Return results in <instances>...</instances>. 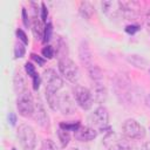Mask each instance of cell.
<instances>
[{
    "instance_id": "cell-25",
    "label": "cell",
    "mask_w": 150,
    "mask_h": 150,
    "mask_svg": "<svg viewBox=\"0 0 150 150\" xmlns=\"http://www.w3.org/2000/svg\"><path fill=\"white\" fill-rule=\"evenodd\" d=\"M53 36V25L50 22L46 23L45 32H43V42H48Z\"/></svg>"
},
{
    "instance_id": "cell-4",
    "label": "cell",
    "mask_w": 150,
    "mask_h": 150,
    "mask_svg": "<svg viewBox=\"0 0 150 150\" xmlns=\"http://www.w3.org/2000/svg\"><path fill=\"white\" fill-rule=\"evenodd\" d=\"M34 104L35 101L33 100V96L28 89L22 91L21 94L18 95L16 100V107L19 110V114L23 117H30L34 111Z\"/></svg>"
},
{
    "instance_id": "cell-33",
    "label": "cell",
    "mask_w": 150,
    "mask_h": 150,
    "mask_svg": "<svg viewBox=\"0 0 150 150\" xmlns=\"http://www.w3.org/2000/svg\"><path fill=\"white\" fill-rule=\"evenodd\" d=\"M22 22L26 27L29 26V19H28V15H27V11L26 8H22Z\"/></svg>"
},
{
    "instance_id": "cell-11",
    "label": "cell",
    "mask_w": 150,
    "mask_h": 150,
    "mask_svg": "<svg viewBox=\"0 0 150 150\" xmlns=\"http://www.w3.org/2000/svg\"><path fill=\"white\" fill-rule=\"evenodd\" d=\"M32 117L34 118V121L41 125L42 128H48L49 127V117L47 115V111L41 102V100H36L35 101V104H34V111H33V115Z\"/></svg>"
},
{
    "instance_id": "cell-36",
    "label": "cell",
    "mask_w": 150,
    "mask_h": 150,
    "mask_svg": "<svg viewBox=\"0 0 150 150\" xmlns=\"http://www.w3.org/2000/svg\"><path fill=\"white\" fill-rule=\"evenodd\" d=\"M8 120H9V122H11V124L12 125H15V123H16V116H15V114L14 112H9V115H8Z\"/></svg>"
},
{
    "instance_id": "cell-7",
    "label": "cell",
    "mask_w": 150,
    "mask_h": 150,
    "mask_svg": "<svg viewBox=\"0 0 150 150\" xmlns=\"http://www.w3.org/2000/svg\"><path fill=\"white\" fill-rule=\"evenodd\" d=\"M122 130H123V135L127 136L129 139H141L145 136L144 127L132 118L124 121L122 125Z\"/></svg>"
},
{
    "instance_id": "cell-14",
    "label": "cell",
    "mask_w": 150,
    "mask_h": 150,
    "mask_svg": "<svg viewBox=\"0 0 150 150\" xmlns=\"http://www.w3.org/2000/svg\"><path fill=\"white\" fill-rule=\"evenodd\" d=\"M90 91L93 94L94 101H96L97 103H103L107 100V90L102 84V82H94L93 89Z\"/></svg>"
},
{
    "instance_id": "cell-17",
    "label": "cell",
    "mask_w": 150,
    "mask_h": 150,
    "mask_svg": "<svg viewBox=\"0 0 150 150\" xmlns=\"http://www.w3.org/2000/svg\"><path fill=\"white\" fill-rule=\"evenodd\" d=\"M32 30H33V34H34L35 39H41V38H43L45 26H43V25H42V22L36 18V15H34V18H33Z\"/></svg>"
},
{
    "instance_id": "cell-16",
    "label": "cell",
    "mask_w": 150,
    "mask_h": 150,
    "mask_svg": "<svg viewBox=\"0 0 150 150\" xmlns=\"http://www.w3.org/2000/svg\"><path fill=\"white\" fill-rule=\"evenodd\" d=\"M13 84H14V90L18 95L27 89L26 88V80H25V76L22 75L21 70H16L14 79H13Z\"/></svg>"
},
{
    "instance_id": "cell-9",
    "label": "cell",
    "mask_w": 150,
    "mask_h": 150,
    "mask_svg": "<svg viewBox=\"0 0 150 150\" xmlns=\"http://www.w3.org/2000/svg\"><path fill=\"white\" fill-rule=\"evenodd\" d=\"M121 16L127 20H134L138 16L141 6L136 1H120Z\"/></svg>"
},
{
    "instance_id": "cell-20",
    "label": "cell",
    "mask_w": 150,
    "mask_h": 150,
    "mask_svg": "<svg viewBox=\"0 0 150 150\" xmlns=\"http://www.w3.org/2000/svg\"><path fill=\"white\" fill-rule=\"evenodd\" d=\"M80 13L86 19H90L93 13H94V8H93V6L89 2H81V5H80Z\"/></svg>"
},
{
    "instance_id": "cell-38",
    "label": "cell",
    "mask_w": 150,
    "mask_h": 150,
    "mask_svg": "<svg viewBox=\"0 0 150 150\" xmlns=\"http://www.w3.org/2000/svg\"><path fill=\"white\" fill-rule=\"evenodd\" d=\"M145 23H146V27H148V29L150 30V14L146 16V20H145Z\"/></svg>"
},
{
    "instance_id": "cell-5",
    "label": "cell",
    "mask_w": 150,
    "mask_h": 150,
    "mask_svg": "<svg viewBox=\"0 0 150 150\" xmlns=\"http://www.w3.org/2000/svg\"><path fill=\"white\" fill-rule=\"evenodd\" d=\"M59 70L63 75V77L66 80H68L69 82L76 83L79 81V79H80L79 67L68 57L59 60Z\"/></svg>"
},
{
    "instance_id": "cell-27",
    "label": "cell",
    "mask_w": 150,
    "mask_h": 150,
    "mask_svg": "<svg viewBox=\"0 0 150 150\" xmlns=\"http://www.w3.org/2000/svg\"><path fill=\"white\" fill-rule=\"evenodd\" d=\"M42 55L46 57V59H53L54 57V54H55V49H54V47L53 46H50V45H47L46 47H43L42 48Z\"/></svg>"
},
{
    "instance_id": "cell-12",
    "label": "cell",
    "mask_w": 150,
    "mask_h": 150,
    "mask_svg": "<svg viewBox=\"0 0 150 150\" xmlns=\"http://www.w3.org/2000/svg\"><path fill=\"white\" fill-rule=\"evenodd\" d=\"M103 13L111 20L117 19L121 16V9H120V1H103L101 4Z\"/></svg>"
},
{
    "instance_id": "cell-29",
    "label": "cell",
    "mask_w": 150,
    "mask_h": 150,
    "mask_svg": "<svg viewBox=\"0 0 150 150\" xmlns=\"http://www.w3.org/2000/svg\"><path fill=\"white\" fill-rule=\"evenodd\" d=\"M16 36L23 45H28V38L22 29H16Z\"/></svg>"
},
{
    "instance_id": "cell-28",
    "label": "cell",
    "mask_w": 150,
    "mask_h": 150,
    "mask_svg": "<svg viewBox=\"0 0 150 150\" xmlns=\"http://www.w3.org/2000/svg\"><path fill=\"white\" fill-rule=\"evenodd\" d=\"M26 53V49H25V46L22 43H15V47H14V55L16 59H20L25 55Z\"/></svg>"
},
{
    "instance_id": "cell-35",
    "label": "cell",
    "mask_w": 150,
    "mask_h": 150,
    "mask_svg": "<svg viewBox=\"0 0 150 150\" xmlns=\"http://www.w3.org/2000/svg\"><path fill=\"white\" fill-rule=\"evenodd\" d=\"M32 59L39 64V66H43V63H45V60L43 59H41L39 55H35V54H32Z\"/></svg>"
},
{
    "instance_id": "cell-8",
    "label": "cell",
    "mask_w": 150,
    "mask_h": 150,
    "mask_svg": "<svg viewBox=\"0 0 150 150\" xmlns=\"http://www.w3.org/2000/svg\"><path fill=\"white\" fill-rule=\"evenodd\" d=\"M42 80L46 84V89L57 91L63 86V80L54 69H47L42 74Z\"/></svg>"
},
{
    "instance_id": "cell-37",
    "label": "cell",
    "mask_w": 150,
    "mask_h": 150,
    "mask_svg": "<svg viewBox=\"0 0 150 150\" xmlns=\"http://www.w3.org/2000/svg\"><path fill=\"white\" fill-rule=\"evenodd\" d=\"M141 150H150V142H146V143H144V144L142 145Z\"/></svg>"
},
{
    "instance_id": "cell-39",
    "label": "cell",
    "mask_w": 150,
    "mask_h": 150,
    "mask_svg": "<svg viewBox=\"0 0 150 150\" xmlns=\"http://www.w3.org/2000/svg\"><path fill=\"white\" fill-rule=\"evenodd\" d=\"M146 104H148V105L150 107V94H149V95L146 96Z\"/></svg>"
},
{
    "instance_id": "cell-1",
    "label": "cell",
    "mask_w": 150,
    "mask_h": 150,
    "mask_svg": "<svg viewBox=\"0 0 150 150\" xmlns=\"http://www.w3.org/2000/svg\"><path fill=\"white\" fill-rule=\"evenodd\" d=\"M103 144L108 150H132L129 138L116 131H108L103 137Z\"/></svg>"
},
{
    "instance_id": "cell-19",
    "label": "cell",
    "mask_w": 150,
    "mask_h": 150,
    "mask_svg": "<svg viewBox=\"0 0 150 150\" xmlns=\"http://www.w3.org/2000/svg\"><path fill=\"white\" fill-rule=\"evenodd\" d=\"M87 69H88V73H89L90 77H91V80L94 82H101L102 81V71L97 66L93 64Z\"/></svg>"
},
{
    "instance_id": "cell-6",
    "label": "cell",
    "mask_w": 150,
    "mask_h": 150,
    "mask_svg": "<svg viewBox=\"0 0 150 150\" xmlns=\"http://www.w3.org/2000/svg\"><path fill=\"white\" fill-rule=\"evenodd\" d=\"M73 94H74L75 102L83 110H88L93 107L94 97H93L91 91L88 88H86L83 86H75L73 89Z\"/></svg>"
},
{
    "instance_id": "cell-34",
    "label": "cell",
    "mask_w": 150,
    "mask_h": 150,
    "mask_svg": "<svg viewBox=\"0 0 150 150\" xmlns=\"http://www.w3.org/2000/svg\"><path fill=\"white\" fill-rule=\"evenodd\" d=\"M32 80H33V88H34V90H38V89H39V87H40V82H41V80H40L39 75L36 74Z\"/></svg>"
},
{
    "instance_id": "cell-23",
    "label": "cell",
    "mask_w": 150,
    "mask_h": 150,
    "mask_svg": "<svg viewBox=\"0 0 150 150\" xmlns=\"http://www.w3.org/2000/svg\"><path fill=\"white\" fill-rule=\"evenodd\" d=\"M40 150H59V146L56 145V143L53 139H43L41 143V148Z\"/></svg>"
},
{
    "instance_id": "cell-22",
    "label": "cell",
    "mask_w": 150,
    "mask_h": 150,
    "mask_svg": "<svg viewBox=\"0 0 150 150\" xmlns=\"http://www.w3.org/2000/svg\"><path fill=\"white\" fill-rule=\"evenodd\" d=\"M57 137H59V141L61 143V146L62 148H66L68 144H69V141H70V135H69V131L67 130H63V129H59L57 130Z\"/></svg>"
},
{
    "instance_id": "cell-32",
    "label": "cell",
    "mask_w": 150,
    "mask_h": 150,
    "mask_svg": "<svg viewBox=\"0 0 150 150\" xmlns=\"http://www.w3.org/2000/svg\"><path fill=\"white\" fill-rule=\"evenodd\" d=\"M47 16H48V9L46 7L45 4H41V20L42 21H46L47 20Z\"/></svg>"
},
{
    "instance_id": "cell-10",
    "label": "cell",
    "mask_w": 150,
    "mask_h": 150,
    "mask_svg": "<svg viewBox=\"0 0 150 150\" xmlns=\"http://www.w3.org/2000/svg\"><path fill=\"white\" fill-rule=\"evenodd\" d=\"M57 110H60L63 115H73L76 111L75 101L73 100V97L69 94H67V93L59 94Z\"/></svg>"
},
{
    "instance_id": "cell-24",
    "label": "cell",
    "mask_w": 150,
    "mask_h": 150,
    "mask_svg": "<svg viewBox=\"0 0 150 150\" xmlns=\"http://www.w3.org/2000/svg\"><path fill=\"white\" fill-rule=\"evenodd\" d=\"M128 60H129L134 66H136V67H138V68H144V66L146 64V61H145L144 59H142V57L138 59L137 55H130V56L128 57Z\"/></svg>"
},
{
    "instance_id": "cell-26",
    "label": "cell",
    "mask_w": 150,
    "mask_h": 150,
    "mask_svg": "<svg viewBox=\"0 0 150 150\" xmlns=\"http://www.w3.org/2000/svg\"><path fill=\"white\" fill-rule=\"evenodd\" d=\"M80 127H81V125H80V122H74V123H71V124H69V123H61V124H60V128H61V129L67 130V131H74V132H75Z\"/></svg>"
},
{
    "instance_id": "cell-18",
    "label": "cell",
    "mask_w": 150,
    "mask_h": 150,
    "mask_svg": "<svg viewBox=\"0 0 150 150\" xmlns=\"http://www.w3.org/2000/svg\"><path fill=\"white\" fill-rule=\"evenodd\" d=\"M46 98H47V103L50 107V109L52 110H57V101H59L57 91L46 89Z\"/></svg>"
},
{
    "instance_id": "cell-40",
    "label": "cell",
    "mask_w": 150,
    "mask_h": 150,
    "mask_svg": "<svg viewBox=\"0 0 150 150\" xmlns=\"http://www.w3.org/2000/svg\"><path fill=\"white\" fill-rule=\"evenodd\" d=\"M13 150H15V149H13Z\"/></svg>"
},
{
    "instance_id": "cell-15",
    "label": "cell",
    "mask_w": 150,
    "mask_h": 150,
    "mask_svg": "<svg viewBox=\"0 0 150 150\" xmlns=\"http://www.w3.org/2000/svg\"><path fill=\"white\" fill-rule=\"evenodd\" d=\"M79 52H80V60H81V62L87 68H89L90 66H93V62H91V53H90V49H89L87 42H84V41L81 42L80 48H79Z\"/></svg>"
},
{
    "instance_id": "cell-13",
    "label": "cell",
    "mask_w": 150,
    "mask_h": 150,
    "mask_svg": "<svg viewBox=\"0 0 150 150\" xmlns=\"http://www.w3.org/2000/svg\"><path fill=\"white\" fill-rule=\"evenodd\" d=\"M97 136V131L87 125V127H80L76 131H75V138L77 141H81V142H89V141H93L95 137Z\"/></svg>"
},
{
    "instance_id": "cell-30",
    "label": "cell",
    "mask_w": 150,
    "mask_h": 150,
    "mask_svg": "<svg viewBox=\"0 0 150 150\" xmlns=\"http://www.w3.org/2000/svg\"><path fill=\"white\" fill-rule=\"evenodd\" d=\"M25 69H26L27 74H28V75H29L32 79H33V77H34V76L38 74V73L35 71V67H34V66H33L30 62H27V63L25 64Z\"/></svg>"
},
{
    "instance_id": "cell-31",
    "label": "cell",
    "mask_w": 150,
    "mask_h": 150,
    "mask_svg": "<svg viewBox=\"0 0 150 150\" xmlns=\"http://www.w3.org/2000/svg\"><path fill=\"white\" fill-rule=\"evenodd\" d=\"M138 30H139V26H137V25H129L125 27V32L128 34H135Z\"/></svg>"
},
{
    "instance_id": "cell-21",
    "label": "cell",
    "mask_w": 150,
    "mask_h": 150,
    "mask_svg": "<svg viewBox=\"0 0 150 150\" xmlns=\"http://www.w3.org/2000/svg\"><path fill=\"white\" fill-rule=\"evenodd\" d=\"M56 55L60 60L67 57V45L62 39H59L56 42Z\"/></svg>"
},
{
    "instance_id": "cell-3",
    "label": "cell",
    "mask_w": 150,
    "mask_h": 150,
    "mask_svg": "<svg viewBox=\"0 0 150 150\" xmlns=\"http://www.w3.org/2000/svg\"><path fill=\"white\" fill-rule=\"evenodd\" d=\"M18 138L23 150H34L36 146V134L28 124H20L18 128Z\"/></svg>"
},
{
    "instance_id": "cell-2",
    "label": "cell",
    "mask_w": 150,
    "mask_h": 150,
    "mask_svg": "<svg viewBox=\"0 0 150 150\" xmlns=\"http://www.w3.org/2000/svg\"><path fill=\"white\" fill-rule=\"evenodd\" d=\"M89 127L94 128L96 131H104L108 129L109 123V112L107 108L98 107L88 116Z\"/></svg>"
}]
</instances>
